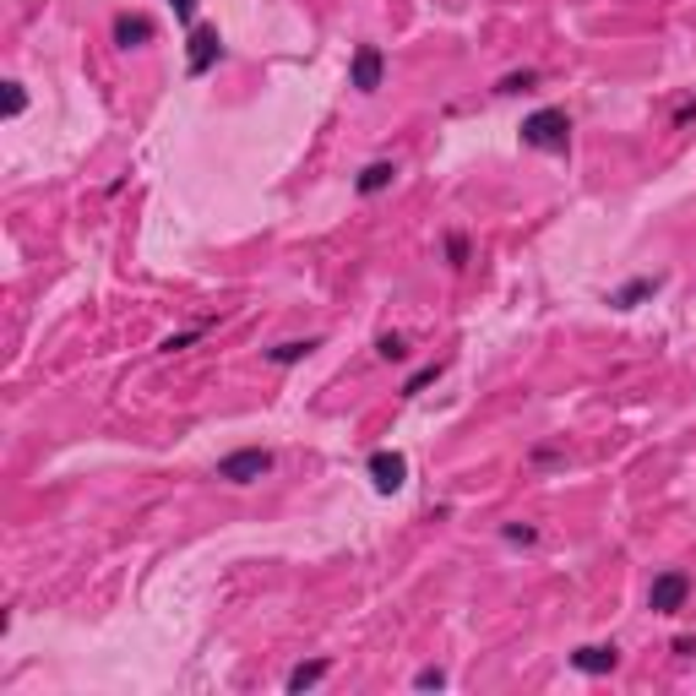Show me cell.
I'll return each mask as SVG.
<instances>
[{
    "instance_id": "6da1fadb",
    "label": "cell",
    "mask_w": 696,
    "mask_h": 696,
    "mask_svg": "<svg viewBox=\"0 0 696 696\" xmlns=\"http://www.w3.org/2000/svg\"><path fill=\"white\" fill-rule=\"evenodd\" d=\"M522 147L566 153V147H572V115H566V110H533V115L522 120Z\"/></svg>"
},
{
    "instance_id": "7a4b0ae2",
    "label": "cell",
    "mask_w": 696,
    "mask_h": 696,
    "mask_svg": "<svg viewBox=\"0 0 696 696\" xmlns=\"http://www.w3.org/2000/svg\"><path fill=\"white\" fill-rule=\"evenodd\" d=\"M267 473H272V452L267 447H239L229 458H218V479H229V484H256Z\"/></svg>"
},
{
    "instance_id": "3957f363",
    "label": "cell",
    "mask_w": 696,
    "mask_h": 696,
    "mask_svg": "<svg viewBox=\"0 0 696 696\" xmlns=\"http://www.w3.org/2000/svg\"><path fill=\"white\" fill-rule=\"evenodd\" d=\"M686 598H691V577L686 572H659L653 587H648V609L653 615H680Z\"/></svg>"
},
{
    "instance_id": "277c9868",
    "label": "cell",
    "mask_w": 696,
    "mask_h": 696,
    "mask_svg": "<svg viewBox=\"0 0 696 696\" xmlns=\"http://www.w3.org/2000/svg\"><path fill=\"white\" fill-rule=\"evenodd\" d=\"M364 468H370V484H375L381 495H397V490L408 484V458H403V452H386V447H381V452H370Z\"/></svg>"
},
{
    "instance_id": "5b68a950",
    "label": "cell",
    "mask_w": 696,
    "mask_h": 696,
    "mask_svg": "<svg viewBox=\"0 0 696 696\" xmlns=\"http://www.w3.org/2000/svg\"><path fill=\"white\" fill-rule=\"evenodd\" d=\"M185 44H191V66H185L191 77H207V71L224 60V38H218V27H191Z\"/></svg>"
},
{
    "instance_id": "8992f818",
    "label": "cell",
    "mask_w": 696,
    "mask_h": 696,
    "mask_svg": "<svg viewBox=\"0 0 696 696\" xmlns=\"http://www.w3.org/2000/svg\"><path fill=\"white\" fill-rule=\"evenodd\" d=\"M381 77H386V55H381L375 44H359V49H353V66H348V82H353L359 93H375Z\"/></svg>"
},
{
    "instance_id": "52a82bcc",
    "label": "cell",
    "mask_w": 696,
    "mask_h": 696,
    "mask_svg": "<svg viewBox=\"0 0 696 696\" xmlns=\"http://www.w3.org/2000/svg\"><path fill=\"white\" fill-rule=\"evenodd\" d=\"M615 664H620V648L615 642H587V648L572 653V670H582V675H609Z\"/></svg>"
},
{
    "instance_id": "ba28073f",
    "label": "cell",
    "mask_w": 696,
    "mask_h": 696,
    "mask_svg": "<svg viewBox=\"0 0 696 696\" xmlns=\"http://www.w3.org/2000/svg\"><path fill=\"white\" fill-rule=\"evenodd\" d=\"M659 283H664V278H631L626 289H615V294H609V305H615V311H637L642 300H653V294H659Z\"/></svg>"
},
{
    "instance_id": "9c48e42d",
    "label": "cell",
    "mask_w": 696,
    "mask_h": 696,
    "mask_svg": "<svg viewBox=\"0 0 696 696\" xmlns=\"http://www.w3.org/2000/svg\"><path fill=\"white\" fill-rule=\"evenodd\" d=\"M392 180H397V163H386V158H381V163H364V169H359L353 191H359V196H375V191H386Z\"/></svg>"
},
{
    "instance_id": "30bf717a",
    "label": "cell",
    "mask_w": 696,
    "mask_h": 696,
    "mask_svg": "<svg viewBox=\"0 0 696 696\" xmlns=\"http://www.w3.org/2000/svg\"><path fill=\"white\" fill-rule=\"evenodd\" d=\"M147 38H153V22H147V16H115V44L136 49V44H147Z\"/></svg>"
},
{
    "instance_id": "8fae6325",
    "label": "cell",
    "mask_w": 696,
    "mask_h": 696,
    "mask_svg": "<svg viewBox=\"0 0 696 696\" xmlns=\"http://www.w3.org/2000/svg\"><path fill=\"white\" fill-rule=\"evenodd\" d=\"M332 664L327 659H316V664H300V670H289V691H311V686H322V675H327Z\"/></svg>"
},
{
    "instance_id": "7c38bea8",
    "label": "cell",
    "mask_w": 696,
    "mask_h": 696,
    "mask_svg": "<svg viewBox=\"0 0 696 696\" xmlns=\"http://www.w3.org/2000/svg\"><path fill=\"white\" fill-rule=\"evenodd\" d=\"M311 348H322V338H294V343H278L267 359H272V364H300Z\"/></svg>"
},
{
    "instance_id": "4fadbf2b",
    "label": "cell",
    "mask_w": 696,
    "mask_h": 696,
    "mask_svg": "<svg viewBox=\"0 0 696 696\" xmlns=\"http://www.w3.org/2000/svg\"><path fill=\"white\" fill-rule=\"evenodd\" d=\"M375 353H381L386 364H403V359H408V338H403V332H381V338H375Z\"/></svg>"
},
{
    "instance_id": "5bb4252c",
    "label": "cell",
    "mask_w": 696,
    "mask_h": 696,
    "mask_svg": "<svg viewBox=\"0 0 696 696\" xmlns=\"http://www.w3.org/2000/svg\"><path fill=\"white\" fill-rule=\"evenodd\" d=\"M436 375H441V364H425V370H414V375L403 381V397H419L425 386H436Z\"/></svg>"
},
{
    "instance_id": "9a60e30c",
    "label": "cell",
    "mask_w": 696,
    "mask_h": 696,
    "mask_svg": "<svg viewBox=\"0 0 696 696\" xmlns=\"http://www.w3.org/2000/svg\"><path fill=\"white\" fill-rule=\"evenodd\" d=\"M447 261H452V267H463V261H468V234L463 229L447 234Z\"/></svg>"
},
{
    "instance_id": "2e32d148",
    "label": "cell",
    "mask_w": 696,
    "mask_h": 696,
    "mask_svg": "<svg viewBox=\"0 0 696 696\" xmlns=\"http://www.w3.org/2000/svg\"><path fill=\"white\" fill-rule=\"evenodd\" d=\"M207 327H191V332H174V338H163V353H180V348H191L196 338H202Z\"/></svg>"
},
{
    "instance_id": "e0dca14e",
    "label": "cell",
    "mask_w": 696,
    "mask_h": 696,
    "mask_svg": "<svg viewBox=\"0 0 696 696\" xmlns=\"http://www.w3.org/2000/svg\"><path fill=\"white\" fill-rule=\"evenodd\" d=\"M27 110V93H22V82H5V115H22Z\"/></svg>"
},
{
    "instance_id": "ac0fdd59",
    "label": "cell",
    "mask_w": 696,
    "mask_h": 696,
    "mask_svg": "<svg viewBox=\"0 0 696 696\" xmlns=\"http://www.w3.org/2000/svg\"><path fill=\"white\" fill-rule=\"evenodd\" d=\"M414 686H419V691H441V686H447V670H419Z\"/></svg>"
},
{
    "instance_id": "d6986e66",
    "label": "cell",
    "mask_w": 696,
    "mask_h": 696,
    "mask_svg": "<svg viewBox=\"0 0 696 696\" xmlns=\"http://www.w3.org/2000/svg\"><path fill=\"white\" fill-rule=\"evenodd\" d=\"M528 88H533V71H517V77H506L495 93H528Z\"/></svg>"
},
{
    "instance_id": "ffe728a7",
    "label": "cell",
    "mask_w": 696,
    "mask_h": 696,
    "mask_svg": "<svg viewBox=\"0 0 696 696\" xmlns=\"http://www.w3.org/2000/svg\"><path fill=\"white\" fill-rule=\"evenodd\" d=\"M169 5H174V16H180L185 27H196V0H169Z\"/></svg>"
}]
</instances>
